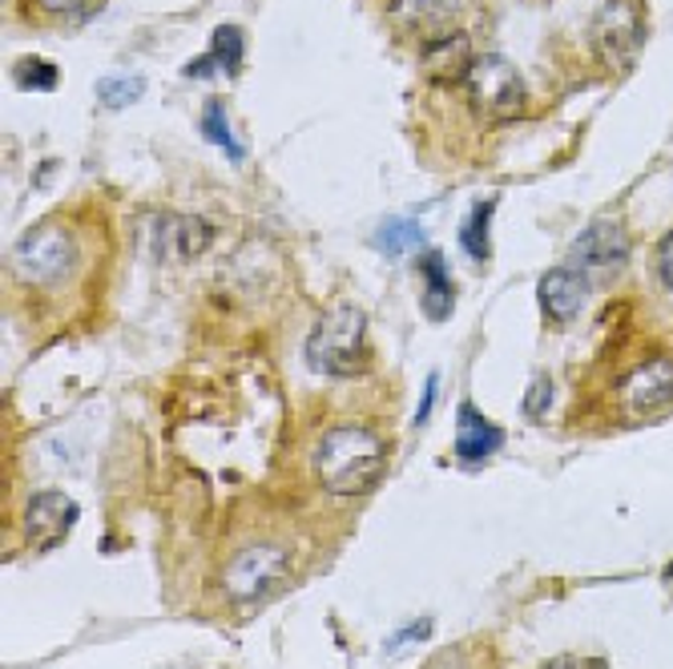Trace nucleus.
Returning a JSON list of instances; mask_svg holds the SVG:
<instances>
[{"instance_id":"nucleus-14","label":"nucleus","mask_w":673,"mask_h":669,"mask_svg":"<svg viewBox=\"0 0 673 669\" xmlns=\"http://www.w3.org/2000/svg\"><path fill=\"white\" fill-rule=\"evenodd\" d=\"M424 243V226L415 219H383L376 231V246L383 250L388 258H403L412 255L415 246Z\"/></svg>"},{"instance_id":"nucleus-23","label":"nucleus","mask_w":673,"mask_h":669,"mask_svg":"<svg viewBox=\"0 0 673 669\" xmlns=\"http://www.w3.org/2000/svg\"><path fill=\"white\" fill-rule=\"evenodd\" d=\"M420 669H472V657H468L464 649H444V654H436Z\"/></svg>"},{"instance_id":"nucleus-26","label":"nucleus","mask_w":673,"mask_h":669,"mask_svg":"<svg viewBox=\"0 0 673 669\" xmlns=\"http://www.w3.org/2000/svg\"><path fill=\"white\" fill-rule=\"evenodd\" d=\"M219 69V61H214V52H206V57H198V61L186 64V78H210Z\"/></svg>"},{"instance_id":"nucleus-8","label":"nucleus","mask_w":673,"mask_h":669,"mask_svg":"<svg viewBox=\"0 0 673 669\" xmlns=\"http://www.w3.org/2000/svg\"><path fill=\"white\" fill-rule=\"evenodd\" d=\"M593 40L609 69H629L637 49H641V21H637L634 4L609 0L593 21Z\"/></svg>"},{"instance_id":"nucleus-25","label":"nucleus","mask_w":673,"mask_h":669,"mask_svg":"<svg viewBox=\"0 0 673 669\" xmlns=\"http://www.w3.org/2000/svg\"><path fill=\"white\" fill-rule=\"evenodd\" d=\"M436 387H440V375H432V379L424 384V399H420V412H415V427H424L432 408H436Z\"/></svg>"},{"instance_id":"nucleus-17","label":"nucleus","mask_w":673,"mask_h":669,"mask_svg":"<svg viewBox=\"0 0 673 669\" xmlns=\"http://www.w3.org/2000/svg\"><path fill=\"white\" fill-rule=\"evenodd\" d=\"M202 138H210L231 162H243V145H238V138L231 133V126H226V109H222L219 102H210L206 114H202Z\"/></svg>"},{"instance_id":"nucleus-12","label":"nucleus","mask_w":673,"mask_h":669,"mask_svg":"<svg viewBox=\"0 0 673 669\" xmlns=\"http://www.w3.org/2000/svg\"><path fill=\"white\" fill-rule=\"evenodd\" d=\"M391 13H395V21H400L403 28H412V33H427V37L436 40L440 28L452 25L456 0H395V4H391Z\"/></svg>"},{"instance_id":"nucleus-2","label":"nucleus","mask_w":673,"mask_h":669,"mask_svg":"<svg viewBox=\"0 0 673 669\" xmlns=\"http://www.w3.org/2000/svg\"><path fill=\"white\" fill-rule=\"evenodd\" d=\"M307 367L319 375H359L367 367V315L355 303H335L307 334Z\"/></svg>"},{"instance_id":"nucleus-6","label":"nucleus","mask_w":673,"mask_h":669,"mask_svg":"<svg viewBox=\"0 0 673 669\" xmlns=\"http://www.w3.org/2000/svg\"><path fill=\"white\" fill-rule=\"evenodd\" d=\"M625 262H629V234H625L617 222L597 219L572 238L569 267L572 271H581L589 283H605V279H613Z\"/></svg>"},{"instance_id":"nucleus-18","label":"nucleus","mask_w":673,"mask_h":669,"mask_svg":"<svg viewBox=\"0 0 673 669\" xmlns=\"http://www.w3.org/2000/svg\"><path fill=\"white\" fill-rule=\"evenodd\" d=\"M210 238H214V226L202 219H178L174 222V246H178L181 258H194L202 255L210 246Z\"/></svg>"},{"instance_id":"nucleus-7","label":"nucleus","mask_w":673,"mask_h":669,"mask_svg":"<svg viewBox=\"0 0 673 669\" xmlns=\"http://www.w3.org/2000/svg\"><path fill=\"white\" fill-rule=\"evenodd\" d=\"M617 403L625 415L649 420V415L673 412V360H646L617 384Z\"/></svg>"},{"instance_id":"nucleus-5","label":"nucleus","mask_w":673,"mask_h":669,"mask_svg":"<svg viewBox=\"0 0 673 669\" xmlns=\"http://www.w3.org/2000/svg\"><path fill=\"white\" fill-rule=\"evenodd\" d=\"M291 573V553L279 544H247L222 568V589L231 601H259L274 592Z\"/></svg>"},{"instance_id":"nucleus-10","label":"nucleus","mask_w":673,"mask_h":669,"mask_svg":"<svg viewBox=\"0 0 673 669\" xmlns=\"http://www.w3.org/2000/svg\"><path fill=\"white\" fill-rule=\"evenodd\" d=\"M500 448H505V427H496L476 403L464 399L460 412H456V456H460V463L488 460Z\"/></svg>"},{"instance_id":"nucleus-1","label":"nucleus","mask_w":673,"mask_h":669,"mask_svg":"<svg viewBox=\"0 0 673 669\" xmlns=\"http://www.w3.org/2000/svg\"><path fill=\"white\" fill-rule=\"evenodd\" d=\"M388 463V444L363 424H339L323 432L315 448V477L331 496H363Z\"/></svg>"},{"instance_id":"nucleus-27","label":"nucleus","mask_w":673,"mask_h":669,"mask_svg":"<svg viewBox=\"0 0 673 669\" xmlns=\"http://www.w3.org/2000/svg\"><path fill=\"white\" fill-rule=\"evenodd\" d=\"M432 633V621H415L412 630H403L400 637H395V645H403V642H415V637H427Z\"/></svg>"},{"instance_id":"nucleus-4","label":"nucleus","mask_w":673,"mask_h":669,"mask_svg":"<svg viewBox=\"0 0 673 669\" xmlns=\"http://www.w3.org/2000/svg\"><path fill=\"white\" fill-rule=\"evenodd\" d=\"M468 97L476 105L484 117H493V121H505V117H517L529 102V93H524V78L517 73V64L500 57V52H484L476 61L468 64Z\"/></svg>"},{"instance_id":"nucleus-9","label":"nucleus","mask_w":673,"mask_h":669,"mask_svg":"<svg viewBox=\"0 0 673 669\" xmlns=\"http://www.w3.org/2000/svg\"><path fill=\"white\" fill-rule=\"evenodd\" d=\"M73 520H78V504L69 501L66 492H57V489L37 492V496L28 501V508H25L28 541L40 544V549H49V544L61 541L69 528H73Z\"/></svg>"},{"instance_id":"nucleus-15","label":"nucleus","mask_w":673,"mask_h":669,"mask_svg":"<svg viewBox=\"0 0 673 669\" xmlns=\"http://www.w3.org/2000/svg\"><path fill=\"white\" fill-rule=\"evenodd\" d=\"M493 210H496V198L493 202H476V210H472L468 222L460 226V246H464L476 262H484L488 250H493V243H488V222H493Z\"/></svg>"},{"instance_id":"nucleus-16","label":"nucleus","mask_w":673,"mask_h":669,"mask_svg":"<svg viewBox=\"0 0 673 669\" xmlns=\"http://www.w3.org/2000/svg\"><path fill=\"white\" fill-rule=\"evenodd\" d=\"M210 52H214V61L226 78H234L238 69H243V28L238 25H219L214 28V37H210Z\"/></svg>"},{"instance_id":"nucleus-19","label":"nucleus","mask_w":673,"mask_h":669,"mask_svg":"<svg viewBox=\"0 0 673 669\" xmlns=\"http://www.w3.org/2000/svg\"><path fill=\"white\" fill-rule=\"evenodd\" d=\"M13 78L21 90H57V81H61V69L52 61H37V57H25V61H16Z\"/></svg>"},{"instance_id":"nucleus-24","label":"nucleus","mask_w":673,"mask_h":669,"mask_svg":"<svg viewBox=\"0 0 673 669\" xmlns=\"http://www.w3.org/2000/svg\"><path fill=\"white\" fill-rule=\"evenodd\" d=\"M37 4L52 16H78L90 9V0H37Z\"/></svg>"},{"instance_id":"nucleus-22","label":"nucleus","mask_w":673,"mask_h":669,"mask_svg":"<svg viewBox=\"0 0 673 669\" xmlns=\"http://www.w3.org/2000/svg\"><path fill=\"white\" fill-rule=\"evenodd\" d=\"M653 271H658V283L665 291H673V231L658 243V258H653Z\"/></svg>"},{"instance_id":"nucleus-29","label":"nucleus","mask_w":673,"mask_h":669,"mask_svg":"<svg viewBox=\"0 0 673 669\" xmlns=\"http://www.w3.org/2000/svg\"><path fill=\"white\" fill-rule=\"evenodd\" d=\"M661 580H665V585H670V589H673V561H670V565H665V573H661Z\"/></svg>"},{"instance_id":"nucleus-13","label":"nucleus","mask_w":673,"mask_h":669,"mask_svg":"<svg viewBox=\"0 0 673 669\" xmlns=\"http://www.w3.org/2000/svg\"><path fill=\"white\" fill-rule=\"evenodd\" d=\"M452 298L456 286L448 279V267H444L440 250H427L424 255V310L427 319H448L452 315Z\"/></svg>"},{"instance_id":"nucleus-3","label":"nucleus","mask_w":673,"mask_h":669,"mask_svg":"<svg viewBox=\"0 0 673 669\" xmlns=\"http://www.w3.org/2000/svg\"><path fill=\"white\" fill-rule=\"evenodd\" d=\"M78 267V243L66 226L57 222H45V226H33L28 234H21L13 246V271L16 279H25L33 286H52L66 283L69 274Z\"/></svg>"},{"instance_id":"nucleus-11","label":"nucleus","mask_w":673,"mask_h":669,"mask_svg":"<svg viewBox=\"0 0 673 669\" xmlns=\"http://www.w3.org/2000/svg\"><path fill=\"white\" fill-rule=\"evenodd\" d=\"M589 286L593 283H589L581 271L557 267V271H548L541 283H536V298H541V310L553 322H569V319H577V310L585 307Z\"/></svg>"},{"instance_id":"nucleus-20","label":"nucleus","mask_w":673,"mask_h":669,"mask_svg":"<svg viewBox=\"0 0 673 669\" xmlns=\"http://www.w3.org/2000/svg\"><path fill=\"white\" fill-rule=\"evenodd\" d=\"M142 78H109L97 85V93H102V102L109 105V109H121V105H130L133 97H142Z\"/></svg>"},{"instance_id":"nucleus-28","label":"nucleus","mask_w":673,"mask_h":669,"mask_svg":"<svg viewBox=\"0 0 673 669\" xmlns=\"http://www.w3.org/2000/svg\"><path fill=\"white\" fill-rule=\"evenodd\" d=\"M541 669H581L572 657H557V661H548V666H541Z\"/></svg>"},{"instance_id":"nucleus-21","label":"nucleus","mask_w":673,"mask_h":669,"mask_svg":"<svg viewBox=\"0 0 673 669\" xmlns=\"http://www.w3.org/2000/svg\"><path fill=\"white\" fill-rule=\"evenodd\" d=\"M548 403H553V379H548V375H541V379L529 387V396H524V412L541 420V415L548 412Z\"/></svg>"}]
</instances>
